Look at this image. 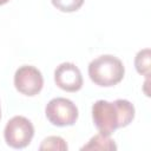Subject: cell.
Returning a JSON list of instances; mask_svg holds the SVG:
<instances>
[{
	"label": "cell",
	"instance_id": "1",
	"mask_svg": "<svg viewBox=\"0 0 151 151\" xmlns=\"http://www.w3.org/2000/svg\"><path fill=\"white\" fill-rule=\"evenodd\" d=\"M92 118L99 133L111 136L117 129L127 126L134 118V106L126 99L97 100L92 105Z\"/></svg>",
	"mask_w": 151,
	"mask_h": 151
},
{
	"label": "cell",
	"instance_id": "2",
	"mask_svg": "<svg viewBox=\"0 0 151 151\" xmlns=\"http://www.w3.org/2000/svg\"><path fill=\"white\" fill-rule=\"evenodd\" d=\"M125 68L120 59L111 54L99 55L88 64V76L98 86H113L124 78Z\"/></svg>",
	"mask_w": 151,
	"mask_h": 151
},
{
	"label": "cell",
	"instance_id": "3",
	"mask_svg": "<svg viewBox=\"0 0 151 151\" xmlns=\"http://www.w3.org/2000/svg\"><path fill=\"white\" fill-rule=\"evenodd\" d=\"M34 136L33 124L22 116H15L11 118L4 130V137L7 143L13 149L26 147Z\"/></svg>",
	"mask_w": 151,
	"mask_h": 151
},
{
	"label": "cell",
	"instance_id": "4",
	"mask_svg": "<svg viewBox=\"0 0 151 151\" xmlns=\"http://www.w3.org/2000/svg\"><path fill=\"white\" fill-rule=\"evenodd\" d=\"M45 113L50 123L55 126H71L78 119V109L76 104L63 97L51 99L45 107Z\"/></svg>",
	"mask_w": 151,
	"mask_h": 151
},
{
	"label": "cell",
	"instance_id": "5",
	"mask_svg": "<svg viewBox=\"0 0 151 151\" xmlns=\"http://www.w3.org/2000/svg\"><path fill=\"white\" fill-rule=\"evenodd\" d=\"M44 85V78L41 72L31 65L20 66L14 73V86L25 96L38 94Z\"/></svg>",
	"mask_w": 151,
	"mask_h": 151
},
{
	"label": "cell",
	"instance_id": "6",
	"mask_svg": "<svg viewBox=\"0 0 151 151\" xmlns=\"http://www.w3.org/2000/svg\"><path fill=\"white\" fill-rule=\"evenodd\" d=\"M54 81L61 90L76 92L83 86V76L73 63H63L54 70Z\"/></svg>",
	"mask_w": 151,
	"mask_h": 151
},
{
	"label": "cell",
	"instance_id": "7",
	"mask_svg": "<svg viewBox=\"0 0 151 151\" xmlns=\"http://www.w3.org/2000/svg\"><path fill=\"white\" fill-rule=\"evenodd\" d=\"M81 150H117V145L110 136L98 133L93 136L88 143L81 147Z\"/></svg>",
	"mask_w": 151,
	"mask_h": 151
},
{
	"label": "cell",
	"instance_id": "8",
	"mask_svg": "<svg viewBox=\"0 0 151 151\" xmlns=\"http://www.w3.org/2000/svg\"><path fill=\"white\" fill-rule=\"evenodd\" d=\"M134 66L139 74L145 76L146 78L150 76V50L144 48L140 50L134 58Z\"/></svg>",
	"mask_w": 151,
	"mask_h": 151
},
{
	"label": "cell",
	"instance_id": "9",
	"mask_svg": "<svg viewBox=\"0 0 151 151\" xmlns=\"http://www.w3.org/2000/svg\"><path fill=\"white\" fill-rule=\"evenodd\" d=\"M68 146L65 142L64 138L59 137V136H50L47 138H45L41 143V145L39 146V150H59V151H65L67 150Z\"/></svg>",
	"mask_w": 151,
	"mask_h": 151
},
{
	"label": "cell",
	"instance_id": "10",
	"mask_svg": "<svg viewBox=\"0 0 151 151\" xmlns=\"http://www.w3.org/2000/svg\"><path fill=\"white\" fill-rule=\"evenodd\" d=\"M52 4L61 12H74L83 6L84 0H52Z\"/></svg>",
	"mask_w": 151,
	"mask_h": 151
},
{
	"label": "cell",
	"instance_id": "11",
	"mask_svg": "<svg viewBox=\"0 0 151 151\" xmlns=\"http://www.w3.org/2000/svg\"><path fill=\"white\" fill-rule=\"evenodd\" d=\"M8 1H9V0H0V6H1V5H5V4L8 2Z\"/></svg>",
	"mask_w": 151,
	"mask_h": 151
},
{
	"label": "cell",
	"instance_id": "12",
	"mask_svg": "<svg viewBox=\"0 0 151 151\" xmlns=\"http://www.w3.org/2000/svg\"><path fill=\"white\" fill-rule=\"evenodd\" d=\"M0 118H1V107H0Z\"/></svg>",
	"mask_w": 151,
	"mask_h": 151
}]
</instances>
